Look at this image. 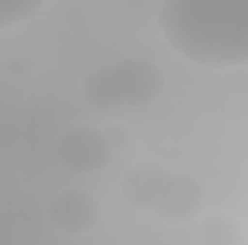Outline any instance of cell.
<instances>
[{
  "label": "cell",
  "mask_w": 248,
  "mask_h": 245,
  "mask_svg": "<svg viewBox=\"0 0 248 245\" xmlns=\"http://www.w3.org/2000/svg\"><path fill=\"white\" fill-rule=\"evenodd\" d=\"M199 240L202 245H240L243 225L231 214H211L199 222Z\"/></svg>",
  "instance_id": "6"
},
{
  "label": "cell",
  "mask_w": 248,
  "mask_h": 245,
  "mask_svg": "<svg viewBox=\"0 0 248 245\" xmlns=\"http://www.w3.org/2000/svg\"><path fill=\"white\" fill-rule=\"evenodd\" d=\"M165 92V72L150 58H119L81 81V98L98 113L147 107Z\"/></svg>",
  "instance_id": "3"
},
{
  "label": "cell",
  "mask_w": 248,
  "mask_h": 245,
  "mask_svg": "<svg viewBox=\"0 0 248 245\" xmlns=\"http://www.w3.org/2000/svg\"><path fill=\"white\" fill-rule=\"evenodd\" d=\"M119 190L127 205L162 222H187L205 208V187L199 179L156 162L133 165L122 176Z\"/></svg>",
  "instance_id": "2"
},
{
  "label": "cell",
  "mask_w": 248,
  "mask_h": 245,
  "mask_svg": "<svg viewBox=\"0 0 248 245\" xmlns=\"http://www.w3.org/2000/svg\"><path fill=\"white\" fill-rule=\"evenodd\" d=\"M55 159L72 173H98L113 162V141L98 127L75 124L58 136Z\"/></svg>",
  "instance_id": "4"
},
{
  "label": "cell",
  "mask_w": 248,
  "mask_h": 245,
  "mask_svg": "<svg viewBox=\"0 0 248 245\" xmlns=\"http://www.w3.org/2000/svg\"><path fill=\"white\" fill-rule=\"evenodd\" d=\"M46 219L66 237H81L101 222V205L87 190H63L46 205Z\"/></svg>",
  "instance_id": "5"
},
{
  "label": "cell",
  "mask_w": 248,
  "mask_h": 245,
  "mask_svg": "<svg viewBox=\"0 0 248 245\" xmlns=\"http://www.w3.org/2000/svg\"><path fill=\"white\" fill-rule=\"evenodd\" d=\"M9 72L12 75H17V78H23V75H29V69H32V61L29 58H23V55H15V58H9Z\"/></svg>",
  "instance_id": "8"
},
{
  "label": "cell",
  "mask_w": 248,
  "mask_h": 245,
  "mask_svg": "<svg viewBox=\"0 0 248 245\" xmlns=\"http://www.w3.org/2000/svg\"><path fill=\"white\" fill-rule=\"evenodd\" d=\"M46 9L44 0H0V32L35 20Z\"/></svg>",
  "instance_id": "7"
},
{
  "label": "cell",
  "mask_w": 248,
  "mask_h": 245,
  "mask_svg": "<svg viewBox=\"0 0 248 245\" xmlns=\"http://www.w3.org/2000/svg\"><path fill=\"white\" fill-rule=\"evenodd\" d=\"M156 23L173 52L196 66L248 63V0H165Z\"/></svg>",
  "instance_id": "1"
}]
</instances>
